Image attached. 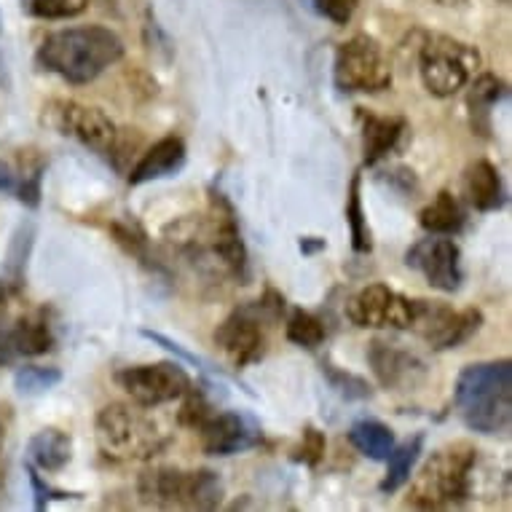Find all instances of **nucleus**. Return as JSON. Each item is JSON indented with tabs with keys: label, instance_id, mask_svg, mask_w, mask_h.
<instances>
[{
	"label": "nucleus",
	"instance_id": "1",
	"mask_svg": "<svg viewBox=\"0 0 512 512\" xmlns=\"http://www.w3.org/2000/svg\"><path fill=\"white\" fill-rule=\"evenodd\" d=\"M124 57V41L110 27L84 25L65 27L43 38L35 62L46 73H54L73 86L97 81Z\"/></svg>",
	"mask_w": 512,
	"mask_h": 512
},
{
	"label": "nucleus",
	"instance_id": "2",
	"mask_svg": "<svg viewBox=\"0 0 512 512\" xmlns=\"http://www.w3.org/2000/svg\"><path fill=\"white\" fill-rule=\"evenodd\" d=\"M454 405L464 427L480 435H507L512 424V362H475L459 373Z\"/></svg>",
	"mask_w": 512,
	"mask_h": 512
},
{
	"label": "nucleus",
	"instance_id": "3",
	"mask_svg": "<svg viewBox=\"0 0 512 512\" xmlns=\"http://www.w3.org/2000/svg\"><path fill=\"white\" fill-rule=\"evenodd\" d=\"M478 464V448L467 440H456L437 448L419 475L413 478L408 507L413 510H448L470 502L472 470Z\"/></svg>",
	"mask_w": 512,
	"mask_h": 512
},
{
	"label": "nucleus",
	"instance_id": "4",
	"mask_svg": "<svg viewBox=\"0 0 512 512\" xmlns=\"http://www.w3.org/2000/svg\"><path fill=\"white\" fill-rule=\"evenodd\" d=\"M285 311V295L277 293V290H266L258 301L236 306L215 328L212 341L231 368H250L266 357V352H269L266 328H271L279 319H285Z\"/></svg>",
	"mask_w": 512,
	"mask_h": 512
},
{
	"label": "nucleus",
	"instance_id": "5",
	"mask_svg": "<svg viewBox=\"0 0 512 512\" xmlns=\"http://www.w3.org/2000/svg\"><path fill=\"white\" fill-rule=\"evenodd\" d=\"M97 445L116 462H151L169 445L164 429L143 411V405L113 403L102 408L94 421Z\"/></svg>",
	"mask_w": 512,
	"mask_h": 512
},
{
	"label": "nucleus",
	"instance_id": "6",
	"mask_svg": "<svg viewBox=\"0 0 512 512\" xmlns=\"http://www.w3.org/2000/svg\"><path fill=\"white\" fill-rule=\"evenodd\" d=\"M137 494L148 507L159 510H218L226 486L212 470L153 467L137 480Z\"/></svg>",
	"mask_w": 512,
	"mask_h": 512
},
{
	"label": "nucleus",
	"instance_id": "7",
	"mask_svg": "<svg viewBox=\"0 0 512 512\" xmlns=\"http://www.w3.org/2000/svg\"><path fill=\"white\" fill-rule=\"evenodd\" d=\"M480 54L475 46L451 35L427 33L419 46L421 84L432 97H454L470 84L472 70H478Z\"/></svg>",
	"mask_w": 512,
	"mask_h": 512
},
{
	"label": "nucleus",
	"instance_id": "8",
	"mask_svg": "<svg viewBox=\"0 0 512 512\" xmlns=\"http://www.w3.org/2000/svg\"><path fill=\"white\" fill-rule=\"evenodd\" d=\"M333 81L344 94H378L392 86V68L373 35H354L341 43L333 62Z\"/></svg>",
	"mask_w": 512,
	"mask_h": 512
},
{
	"label": "nucleus",
	"instance_id": "9",
	"mask_svg": "<svg viewBox=\"0 0 512 512\" xmlns=\"http://www.w3.org/2000/svg\"><path fill=\"white\" fill-rule=\"evenodd\" d=\"M346 317L354 328L411 330L416 319V298L376 282L357 290L346 301Z\"/></svg>",
	"mask_w": 512,
	"mask_h": 512
},
{
	"label": "nucleus",
	"instance_id": "10",
	"mask_svg": "<svg viewBox=\"0 0 512 512\" xmlns=\"http://www.w3.org/2000/svg\"><path fill=\"white\" fill-rule=\"evenodd\" d=\"M483 328V311L464 309L456 311L440 301L416 298V319L413 328L435 352L459 349Z\"/></svg>",
	"mask_w": 512,
	"mask_h": 512
},
{
	"label": "nucleus",
	"instance_id": "11",
	"mask_svg": "<svg viewBox=\"0 0 512 512\" xmlns=\"http://www.w3.org/2000/svg\"><path fill=\"white\" fill-rule=\"evenodd\" d=\"M126 395L143 408H159V405L175 403L191 387V376L185 373L180 362L164 360L153 365H132L116 376Z\"/></svg>",
	"mask_w": 512,
	"mask_h": 512
},
{
	"label": "nucleus",
	"instance_id": "12",
	"mask_svg": "<svg viewBox=\"0 0 512 512\" xmlns=\"http://www.w3.org/2000/svg\"><path fill=\"white\" fill-rule=\"evenodd\" d=\"M54 108H57L54 110V126L59 129V135L73 137L76 143H81L86 151H92L100 159H116L121 135L105 110L81 105V102H57Z\"/></svg>",
	"mask_w": 512,
	"mask_h": 512
},
{
	"label": "nucleus",
	"instance_id": "13",
	"mask_svg": "<svg viewBox=\"0 0 512 512\" xmlns=\"http://www.w3.org/2000/svg\"><path fill=\"white\" fill-rule=\"evenodd\" d=\"M405 266L416 269L440 293H456L464 282L462 250L451 236L429 234L405 252Z\"/></svg>",
	"mask_w": 512,
	"mask_h": 512
},
{
	"label": "nucleus",
	"instance_id": "14",
	"mask_svg": "<svg viewBox=\"0 0 512 512\" xmlns=\"http://www.w3.org/2000/svg\"><path fill=\"white\" fill-rule=\"evenodd\" d=\"M207 456H236L258 448L263 440L261 424L242 411L212 413L202 427L196 429Z\"/></svg>",
	"mask_w": 512,
	"mask_h": 512
},
{
	"label": "nucleus",
	"instance_id": "15",
	"mask_svg": "<svg viewBox=\"0 0 512 512\" xmlns=\"http://www.w3.org/2000/svg\"><path fill=\"white\" fill-rule=\"evenodd\" d=\"M57 336L46 309L25 314L14 322H0V368L22 357H38L54 349Z\"/></svg>",
	"mask_w": 512,
	"mask_h": 512
},
{
	"label": "nucleus",
	"instance_id": "16",
	"mask_svg": "<svg viewBox=\"0 0 512 512\" xmlns=\"http://www.w3.org/2000/svg\"><path fill=\"white\" fill-rule=\"evenodd\" d=\"M368 365L378 384L389 392H411L427 378V365L421 357L378 338L368 344Z\"/></svg>",
	"mask_w": 512,
	"mask_h": 512
},
{
	"label": "nucleus",
	"instance_id": "17",
	"mask_svg": "<svg viewBox=\"0 0 512 512\" xmlns=\"http://www.w3.org/2000/svg\"><path fill=\"white\" fill-rule=\"evenodd\" d=\"M185 159H188V151H185L183 137H161L159 143H153L143 153V159L132 167V172H129V185H145L175 177L185 167Z\"/></svg>",
	"mask_w": 512,
	"mask_h": 512
},
{
	"label": "nucleus",
	"instance_id": "18",
	"mask_svg": "<svg viewBox=\"0 0 512 512\" xmlns=\"http://www.w3.org/2000/svg\"><path fill=\"white\" fill-rule=\"evenodd\" d=\"M357 116H360L362 126V153H365L362 161H365V167H376L378 161H384L395 151L408 124H405V118L376 116L370 110H360Z\"/></svg>",
	"mask_w": 512,
	"mask_h": 512
},
{
	"label": "nucleus",
	"instance_id": "19",
	"mask_svg": "<svg viewBox=\"0 0 512 512\" xmlns=\"http://www.w3.org/2000/svg\"><path fill=\"white\" fill-rule=\"evenodd\" d=\"M464 199L472 210L478 212H496L502 210L507 202V191H504L502 175L491 161L480 159L464 169L462 177Z\"/></svg>",
	"mask_w": 512,
	"mask_h": 512
},
{
	"label": "nucleus",
	"instance_id": "20",
	"mask_svg": "<svg viewBox=\"0 0 512 512\" xmlns=\"http://www.w3.org/2000/svg\"><path fill=\"white\" fill-rule=\"evenodd\" d=\"M73 459V437L57 427L35 432L27 443V462L46 472H62Z\"/></svg>",
	"mask_w": 512,
	"mask_h": 512
},
{
	"label": "nucleus",
	"instance_id": "21",
	"mask_svg": "<svg viewBox=\"0 0 512 512\" xmlns=\"http://www.w3.org/2000/svg\"><path fill=\"white\" fill-rule=\"evenodd\" d=\"M419 223L427 234L456 236L464 231L467 212L451 191H440L432 202L419 212Z\"/></svg>",
	"mask_w": 512,
	"mask_h": 512
},
{
	"label": "nucleus",
	"instance_id": "22",
	"mask_svg": "<svg viewBox=\"0 0 512 512\" xmlns=\"http://www.w3.org/2000/svg\"><path fill=\"white\" fill-rule=\"evenodd\" d=\"M502 97H507V84L502 78L491 76V73H483V76L475 78L470 97H467V108H470L472 116V129L478 135L488 137V132H491V110Z\"/></svg>",
	"mask_w": 512,
	"mask_h": 512
},
{
	"label": "nucleus",
	"instance_id": "23",
	"mask_svg": "<svg viewBox=\"0 0 512 512\" xmlns=\"http://www.w3.org/2000/svg\"><path fill=\"white\" fill-rule=\"evenodd\" d=\"M421 454H424V435H413L411 440H405L400 445L395 443L392 454L384 459L387 462V475L381 480L378 491L381 494H395V491H400L411 480L413 467L421 459Z\"/></svg>",
	"mask_w": 512,
	"mask_h": 512
},
{
	"label": "nucleus",
	"instance_id": "24",
	"mask_svg": "<svg viewBox=\"0 0 512 512\" xmlns=\"http://www.w3.org/2000/svg\"><path fill=\"white\" fill-rule=\"evenodd\" d=\"M349 443L360 451L362 456H368L370 462H384L392 448H395V432L376 419H360L354 421L349 429Z\"/></svg>",
	"mask_w": 512,
	"mask_h": 512
},
{
	"label": "nucleus",
	"instance_id": "25",
	"mask_svg": "<svg viewBox=\"0 0 512 512\" xmlns=\"http://www.w3.org/2000/svg\"><path fill=\"white\" fill-rule=\"evenodd\" d=\"M110 236L140 266H145L153 274H164V266L151 258V242H148V234H145L140 223H135V220H113L110 223Z\"/></svg>",
	"mask_w": 512,
	"mask_h": 512
},
{
	"label": "nucleus",
	"instance_id": "26",
	"mask_svg": "<svg viewBox=\"0 0 512 512\" xmlns=\"http://www.w3.org/2000/svg\"><path fill=\"white\" fill-rule=\"evenodd\" d=\"M346 226L352 236V250L357 255H370L373 252V234H370L365 207H362V175L354 172L349 183V199H346Z\"/></svg>",
	"mask_w": 512,
	"mask_h": 512
},
{
	"label": "nucleus",
	"instance_id": "27",
	"mask_svg": "<svg viewBox=\"0 0 512 512\" xmlns=\"http://www.w3.org/2000/svg\"><path fill=\"white\" fill-rule=\"evenodd\" d=\"M285 336L290 344L314 352L317 346L325 344L328 328H325V322H322L317 314H311V311L303 309H293L285 319Z\"/></svg>",
	"mask_w": 512,
	"mask_h": 512
},
{
	"label": "nucleus",
	"instance_id": "28",
	"mask_svg": "<svg viewBox=\"0 0 512 512\" xmlns=\"http://www.w3.org/2000/svg\"><path fill=\"white\" fill-rule=\"evenodd\" d=\"M86 9L89 0H22V11L27 17L46 19V22L81 17Z\"/></svg>",
	"mask_w": 512,
	"mask_h": 512
},
{
	"label": "nucleus",
	"instance_id": "29",
	"mask_svg": "<svg viewBox=\"0 0 512 512\" xmlns=\"http://www.w3.org/2000/svg\"><path fill=\"white\" fill-rule=\"evenodd\" d=\"M62 381V370L43 368V365H25L14 376V387L19 395H43Z\"/></svg>",
	"mask_w": 512,
	"mask_h": 512
},
{
	"label": "nucleus",
	"instance_id": "30",
	"mask_svg": "<svg viewBox=\"0 0 512 512\" xmlns=\"http://www.w3.org/2000/svg\"><path fill=\"white\" fill-rule=\"evenodd\" d=\"M183 400V405H180V411H177V424L185 429H199L204 424V421L210 419L212 413H215V408H212L210 397L204 395L202 387H191L185 389V395L180 397Z\"/></svg>",
	"mask_w": 512,
	"mask_h": 512
},
{
	"label": "nucleus",
	"instance_id": "31",
	"mask_svg": "<svg viewBox=\"0 0 512 512\" xmlns=\"http://www.w3.org/2000/svg\"><path fill=\"white\" fill-rule=\"evenodd\" d=\"M322 376L328 378V384L336 389L344 400H368L373 395V389L362 376L346 373V370L336 368L333 362H322Z\"/></svg>",
	"mask_w": 512,
	"mask_h": 512
},
{
	"label": "nucleus",
	"instance_id": "32",
	"mask_svg": "<svg viewBox=\"0 0 512 512\" xmlns=\"http://www.w3.org/2000/svg\"><path fill=\"white\" fill-rule=\"evenodd\" d=\"M33 239V223L19 226L17 234H14V242H11L9 247V277L11 282H14V287H22V282H25V266L27 258H30V250H33Z\"/></svg>",
	"mask_w": 512,
	"mask_h": 512
},
{
	"label": "nucleus",
	"instance_id": "33",
	"mask_svg": "<svg viewBox=\"0 0 512 512\" xmlns=\"http://www.w3.org/2000/svg\"><path fill=\"white\" fill-rule=\"evenodd\" d=\"M325 448H328V440H325V435H322L317 427H311L309 424V427L303 429L301 443L295 445L290 459L298 464H306V467H317V464L325 459Z\"/></svg>",
	"mask_w": 512,
	"mask_h": 512
},
{
	"label": "nucleus",
	"instance_id": "34",
	"mask_svg": "<svg viewBox=\"0 0 512 512\" xmlns=\"http://www.w3.org/2000/svg\"><path fill=\"white\" fill-rule=\"evenodd\" d=\"M27 475H30V486H33V494H35V510H46L51 499H81L78 494H70V491L49 486V483L41 478L38 467H33L30 462H27Z\"/></svg>",
	"mask_w": 512,
	"mask_h": 512
},
{
	"label": "nucleus",
	"instance_id": "35",
	"mask_svg": "<svg viewBox=\"0 0 512 512\" xmlns=\"http://www.w3.org/2000/svg\"><path fill=\"white\" fill-rule=\"evenodd\" d=\"M140 336L148 338L151 344H156V346H161V349H167V352H172V354H175V357H180V360H183V362H188V365H196V368H199V370H218V368H210V365H207V362H204L202 357H199V354L188 352V349H183V346L177 344V341H172V338H169V336H164V333H156V330L143 328V330H140Z\"/></svg>",
	"mask_w": 512,
	"mask_h": 512
},
{
	"label": "nucleus",
	"instance_id": "36",
	"mask_svg": "<svg viewBox=\"0 0 512 512\" xmlns=\"http://www.w3.org/2000/svg\"><path fill=\"white\" fill-rule=\"evenodd\" d=\"M311 3L322 17L336 22V25H349L357 14V6H360V0H311Z\"/></svg>",
	"mask_w": 512,
	"mask_h": 512
},
{
	"label": "nucleus",
	"instance_id": "37",
	"mask_svg": "<svg viewBox=\"0 0 512 512\" xmlns=\"http://www.w3.org/2000/svg\"><path fill=\"white\" fill-rule=\"evenodd\" d=\"M381 180L400 196H416L419 194V177L411 167H392L389 172H381Z\"/></svg>",
	"mask_w": 512,
	"mask_h": 512
},
{
	"label": "nucleus",
	"instance_id": "38",
	"mask_svg": "<svg viewBox=\"0 0 512 512\" xmlns=\"http://www.w3.org/2000/svg\"><path fill=\"white\" fill-rule=\"evenodd\" d=\"M19 202L27 207H38L41 204V169H35L33 175L25 177V183L19 185Z\"/></svg>",
	"mask_w": 512,
	"mask_h": 512
},
{
	"label": "nucleus",
	"instance_id": "39",
	"mask_svg": "<svg viewBox=\"0 0 512 512\" xmlns=\"http://www.w3.org/2000/svg\"><path fill=\"white\" fill-rule=\"evenodd\" d=\"M325 247H328V244H325V239H317V236H306V239H301L303 255H317V252H322Z\"/></svg>",
	"mask_w": 512,
	"mask_h": 512
},
{
	"label": "nucleus",
	"instance_id": "40",
	"mask_svg": "<svg viewBox=\"0 0 512 512\" xmlns=\"http://www.w3.org/2000/svg\"><path fill=\"white\" fill-rule=\"evenodd\" d=\"M14 183H17V177H14L11 167L6 161H0V191H11Z\"/></svg>",
	"mask_w": 512,
	"mask_h": 512
},
{
	"label": "nucleus",
	"instance_id": "41",
	"mask_svg": "<svg viewBox=\"0 0 512 512\" xmlns=\"http://www.w3.org/2000/svg\"><path fill=\"white\" fill-rule=\"evenodd\" d=\"M440 6H462V3H467V0H437Z\"/></svg>",
	"mask_w": 512,
	"mask_h": 512
},
{
	"label": "nucleus",
	"instance_id": "42",
	"mask_svg": "<svg viewBox=\"0 0 512 512\" xmlns=\"http://www.w3.org/2000/svg\"><path fill=\"white\" fill-rule=\"evenodd\" d=\"M6 301V287H3V282H0V303Z\"/></svg>",
	"mask_w": 512,
	"mask_h": 512
}]
</instances>
